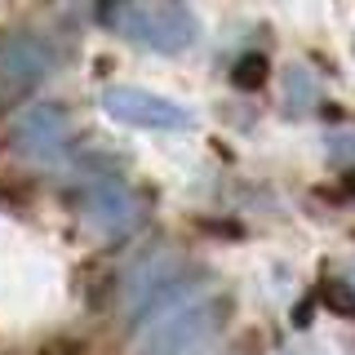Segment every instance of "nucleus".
<instances>
[{"label": "nucleus", "instance_id": "obj_1", "mask_svg": "<svg viewBox=\"0 0 355 355\" xmlns=\"http://www.w3.org/2000/svg\"><path fill=\"white\" fill-rule=\"evenodd\" d=\"M227 315H231V297H200V302L178 306L147 333L142 355H191L227 324Z\"/></svg>", "mask_w": 355, "mask_h": 355}, {"label": "nucleus", "instance_id": "obj_2", "mask_svg": "<svg viewBox=\"0 0 355 355\" xmlns=\"http://www.w3.org/2000/svg\"><path fill=\"white\" fill-rule=\"evenodd\" d=\"M111 22H125L133 40L151 44L160 53H178L196 40V18L187 5H111Z\"/></svg>", "mask_w": 355, "mask_h": 355}, {"label": "nucleus", "instance_id": "obj_3", "mask_svg": "<svg viewBox=\"0 0 355 355\" xmlns=\"http://www.w3.org/2000/svg\"><path fill=\"white\" fill-rule=\"evenodd\" d=\"M191 275H200V266H182L173 258H164V262H155L151 271H142V280L133 284V297H129V324L142 329L147 320L178 311L182 293L196 284Z\"/></svg>", "mask_w": 355, "mask_h": 355}, {"label": "nucleus", "instance_id": "obj_4", "mask_svg": "<svg viewBox=\"0 0 355 355\" xmlns=\"http://www.w3.org/2000/svg\"><path fill=\"white\" fill-rule=\"evenodd\" d=\"M103 111L133 129H187L191 125L187 107H178L160 94H147V89H133V85H111L103 94Z\"/></svg>", "mask_w": 355, "mask_h": 355}, {"label": "nucleus", "instance_id": "obj_5", "mask_svg": "<svg viewBox=\"0 0 355 355\" xmlns=\"http://www.w3.org/2000/svg\"><path fill=\"white\" fill-rule=\"evenodd\" d=\"M67 142H71V125H67V111L53 107V103H36L14 129V147L27 160H40V164L62 160Z\"/></svg>", "mask_w": 355, "mask_h": 355}, {"label": "nucleus", "instance_id": "obj_6", "mask_svg": "<svg viewBox=\"0 0 355 355\" xmlns=\"http://www.w3.org/2000/svg\"><path fill=\"white\" fill-rule=\"evenodd\" d=\"M49 71V49L31 36H18L0 49V111L14 107L18 98H27L31 89Z\"/></svg>", "mask_w": 355, "mask_h": 355}, {"label": "nucleus", "instance_id": "obj_7", "mask_svg": "<svg viewBox=\"0 0 355 355\" xmlns=\"http://www.w3.org/2000/svg\"><path fill=\"white\" fill-rule=\"evenodd\" d=\"M89 218H94L98 227H111V231L129 227L133 222V196L120 182H103L94 196H89Z\"/></svg>", "mask_w": 355, "mask_h": 355}, {"label": "nucleus", "instance_id": "obj_8", "mask_svg": "<svg viewBox=\"0 0 355 355\" xmlns=\"http://www.w3.org/2000/svg\"><path fill=\"white\" fill-rule=\"evenodd\" d=\"M76 284H80L85 302L98 311V306L107 302V293H111V266H107V258H89V262H80V271H76Z\"/></svg>", "mask_w": 355, "mask_h": 355}, {"label": "nucleus", "instance_id": "obj_9", "mask_svg": "<svg viewBox=\"0 0 355 355\" xmlns=\"http://www.w3.org/2000/svg\"><path fill=\"white\" fill-rule=\"evenodd\" d=\"M311 103H315L311 76L302 71V67H288V76H284V107L293 111V116H302V111H311Z\"/></svg>", "mask_w": 355, "mask_h": 355}, {"label": "nucleus", "instance_id": "obj_10", "mask_svg": "<svg viewBox=\"0 0 355 355\" xmlns=\"http://www.w3.org/2000/svg\"><path fill=\"white\" fill-rule=\"evenodd\" d=\"M266 71H271V62H266L262 53H244V58L231 67V85L244 89V94H253V89L266 85Z\"/></svg>", "mask_w": 355, "mask_h": 355}, {"label": "nucleus", "instance_id": "obj_11", "mask_svg": "<svg viewBox=\"0 0 355 355\" xmlns=\"http://www.w3.org/2000/svg\"><path fill=\"white\" fill-rule=\"evenodd\" d=\"M315 297L333 311V315H342V320H351V324H355V288L347 280H324Z\"/></svg>", "mask_w": 355, "mask_h": 355}, {"label": "nucleus", "instance_id": "obj_12", "mask_svg": "<svg viewBox=\"0 0 355 355\" xmlns=\"http://www.w3.org/2000/svg\"><path fill=\"white\" fill-rule=\"evenodd\" d=\"M311 311H315V302H311V297H302V302L293 306V324H297V329H306V324H311Z\"/></svg>", "mask_w": 355, "mask_h": 355}, {"label": "nucleus", "instance_id": "obj_13", "mask_svg": "<svg viewBox=\"0 0 355 355\" xmlns=\"http://www.w3.org/2000/svg\"><path fill=\"white\" fill-rule=\"evenodd\" d=\"M205 231H218V236H240V227H231V222H205Z\"/></svg>", "mask_w": 355, "mask_h": 355}, {"label": "nucleus", "instance_id": "obj_14", "mask_svg": "<svg viewBox=\"0 0 355 355\" xmlns=\"http://www.w3.org/2000/svg\"><path fill=\"white\" fill-rule=\"evenodd\" d=\"M44 355H85L80 347H67V342H53V347H44Z\"/></svg>", "mask_w": 355, "mask_h": 355}, {"label": "nucleus", "instance_id": "obj_15", "mask_svg": "<svg viewBox=\"0 0 355 355\" xmlns=\"http://www.w3.org/2000/svg\"><path fill=\"white\" fill-rule=\"evenodd\" d=\"M342 187H347V196H355V169L342 173Z\"/></svg>", "mask_w": 355, "mask_h": 355}]
</instances>
